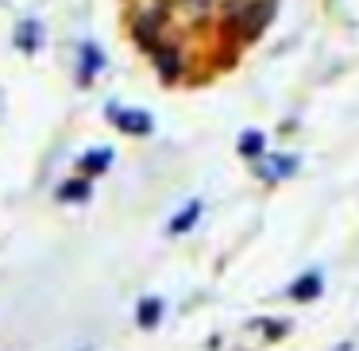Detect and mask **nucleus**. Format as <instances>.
I'll list each match as a JSON object with an SVG mask.
<instances>
[{
    "label": "nucleus",
    "mask_w": 359,
    "mask_h": 351,
    "mask_svg": "<svg viewBox=\"0 0 359 351\" xmlns=\"http://www.w3.org/2000/svg\"><path fill=\"white\" fill-rule=\"evenodd\" d=\"M109 163H112V151L109 147H97V151H89V155H81V170L86 174H104L109 170Z\"/></svg>",
    "instance_id": "20e7f679"
},
{
    "label": "nucleus",
    "mask_w": 359,
    "mask_h": 351,
    "mask_svg": "<svg viewBox=\"0 0 359 351\" xmlns=\"http://www.w3.org/2000/svg\"><path fill=\"white\" fill-rule=\"evenodd\" d=\"M320 294V274H305V278H297L294 286H290V297L294 301H309V297Z\"/></svg>",
    "instance_id": "39448f33"
},
{
    "label": "nucleus",
    "mask_w": 359,
    "mask_h": 351,
    "mask_svg": "<svg viewBox=\"0 0 359 351\" xmlns=\"http://www.w3.org/2000/svg\"><path fill=\"white\" fill-rule=\"evenodd\" d=\"M86 197H93V186H89L86 178L62 181V186H58V201H86Z\"/></svg>",
    "instance_id": "6e6552de"
},
{
    "label": "nucleus",
    "mask_w": 359,
    "mask_h": 351,
    "mask_svg": "<svg viewBox=\"0 0 359 351\" xmlns=\"http://www.w3.org/2000/svg\"><path fill=\"white\" fill-rule=\"evenodd\" d=\"M201 216V201H189V209H182L178 216L170 220V232L174 235H182V232H189V228H194V220Z\"/></svg>",
    "instance_id": "1a4fd4ad"
},
{
    "label": "nucleus",
    "mask_w": 359,
    "mask_h": 351,
    "mask_svg": "<svg viewBox=\"0 0 359 351\" xmlns=\"http://www.w3.org/2000/svg\"><path fill=\"white\" fill-rule=\"evenodd\" d=\"M240 155H243V158L263 155V132H243V135H240Z\"/></svg>",
    "instance_id": "9d476101"
},
{
    "label": "nucleus",
    "mask_w": 359,
    "mask_h": 351,
    "mask_svg": "<svg viewBox=\"0 0 359 351\" xmlns=\"http://www.w3.org/2000/svg\"><path fill=\"white\" fill-rule=\"evenodd\" d=\"M297 170V155H278L266 163V170H259L263 178H290V174Z\"/></svg>",
    "instance_id": "0eeeda50"
},
{
    "label": "nucleus",
    "mask_w": 359,
    "mask_h": 351,
    "mask_svg": "<svg viewBox=\"0 0 359 351\" xmlns=\"http://www.w3.org/2000/svg\"><path fill=\"white\" fill-rule=\"evenodd\" d=\"M158 317H163V301H158V297H143L140 309H135V320H140L143 328H155Z\"/></svg>",
    "instance_id": "423d86ee"
},
{
    "label": "nucleus",
    "mask_w": 359,
    "mask_h": 351,
    "mask_svg": "<svg viewBox=\"0 0 359 351\" xmlns=\"http://www.w3.org/2000/svg\"><path fill=\"white\" fill-rule=\"evenodd\" d=\"M104 66V50L97 47V43H81V62H78V81L81 85H89V81L101 74Z\"/></svg>",
    "instance_id": "f03ea898"
},
{
    "label": "nucleus",
    "mask_w": 359,
    "mask_h": 351,
    "mask_svg": "<svg viewBox=\"0 0 359 351\" xmlns=\"http://www.w3.org/2000/svg\"><path fill=\"white\" fill-rule=\"evenodd\" d=\"M109 120L120 128L124 135H151V128H155V120L147 116V112H140V109H109Z\"/></svg>",
    "instance_id": "f257e3e1"
},
{
    "label": "nucleus",
    "mask_w": 359,
    "mask_h": 351,
    "mask_svg": "<svg viewBox=\"0 0 359 351\" xmlns=\"http://www.w3.org/2000/svg\"><path fill=\"white\" fill-rule=\"evenodd\" d=\"M43 43V24L39 20H24V24L16 27V47L20 50H39Z\"/></svg>",
    "instance_id": "7ed1b4c3"
}]
</instances>
